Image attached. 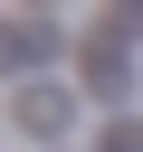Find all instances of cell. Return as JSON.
<instances>
[{
  "instance_id": "6da1fadb",
  "label": "cell",
  "mask_w": 143,
  "mask_h": 152,
  "mask_svg": "<svg viewBox=\"0 0 143 152\" xmlns=\"http://www.w3.org/2000/svg\"><path fill=\"white\" fill-rule=\"evenodd\" d=\"M10 124L48 142V133H67V124H76V95H67V86H38V76H29V86L10 95Z\"/></svg>"
},
{
  "instance_id": "7a4b0ae2",
  "label": "cell",
  "mask_w": 143,
  "mask_h": 152,
  "mask_svg": "<svg viewBox=\"0 0 143 152\" xmlns=\"http://www.w3.org/2000/svg\"><path fill=\"white\" fill-rule=\"evenodd\" d=\"M86 95H105V104H124V95H133V57H124V38H114V28H95V38H86Z\"/></svg>"
},
{
  "instance_id": "3957f363",
  "label": "cell",
  "mask_w": 143,
  "mask_h": 152,
  "mask_svg": "<svg viewBox=\"0 0 143 152\" xmlns=\"http://www.w3.org/2000/svg\"><path fill=\"white\" fill-rule=\"evenodd\" d=\"M95 152H143V133H133V124H124V133L105 124V142H95Z\"/></svg>"
}]
</instances>
